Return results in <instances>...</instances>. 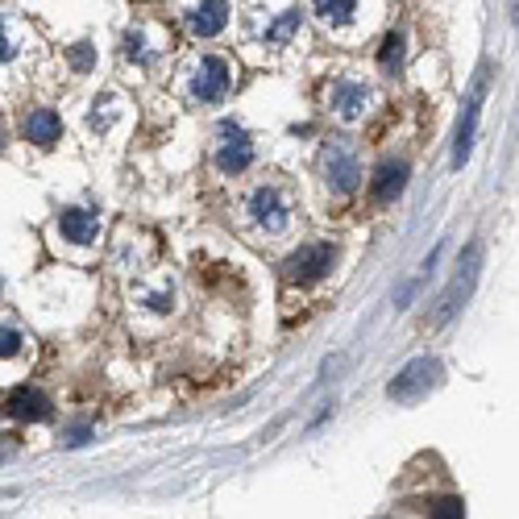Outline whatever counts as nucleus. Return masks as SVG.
<instances>
[{"label": "nucleus", "mask_w": 519, "mask_h": 519, "mask_svg": "<svg viewBox=\"0 0 519 519\" xmlns=\"http://www.w3.org/2000/svg\"><path fill=\"white\" fill-rule=\"evenodd\" d=\"M478 275H482V241H470L466 250H461V258H457V270H453L445 295L436 299V312L428 316L432 329H441V324H449L461 308H466V299H470L474 287H478Z\"/></svg>", "instance_id": "obj_1"}, {"label": "nucleus", "mask_w": 519, "mask_h": 519, "mask_svg": "<svg viewBox=\"0 0 519 519\" xmlns=\"http://www.w3.org/2000/svg\"><path fill=\"white\" fill-rule=\"evenodd\" d=\"M436 387H441V362L436 358H416V362H407L395 378H391V387H387V399L395 403H420L428 399Z\"/></svg>", "instance_id": "obj_2"}, {"label": "nucleus", "mask_w": 519, "mask_h": 519, "mask_svg": "<svg viewBox=\"0 0 519 519\" xmlns=\"http://www.w3.org/2000/svg\"><path fill=\"white\" fill-rule=\"evenodd\" d=\"M320 171H324V183H329V187L337 191V196H349V191L362 183L358 150H353L345 138L324 142V150H320Z\"/></svg>", "instance_id": "obj_3"}, {"label": "nucleus", "mask_w": 519, "mask_h": 519, "mask_svg": "<svg viewBox=\"0 0 519 519\" xmlns=\"http://www.w3.org/2000/svg\"><path fill=\"white\" fill-rule=\"evenodd\" d=\"M337 262V245L333 241H308L283 262V279L287 283H312V279H324Z\"/></svg>", "instance_id": "obj_4"}, {"label": "nucleus", "mask_w": 519, "mask_h": 519, "mask_svg": "<svg viewBox=\"0 0 519 519\" xmlns=\"http://www.w3.org/2000/svg\"><path fill=\"white\" fill-rule=\"evenodd\" d=\"M245 216H250V225L270 233V237H279L291 221V212H287V200H283V191L279 187H254L250 191V200H245Z\"/></svg>", "instance_id": "obj_5"}, {"label": "nucleus", "mask_w": 519, "mask_h": 519, "mask_svg": "<svg viewBox=\"0 0 519 519\" xmlns=\"http://www.w3.org/2000/svg\"><path fill=\"white\" fill-rule=\"evenodd\" d=\"M486 84H490V67L478 71L474 88H470V100H466V113L457 121V138H453V171L466 167V158L474 150V133H478V113H482V100H486Z\"/></svg>", "instance_id": "obj_6"}, {"label": "nucleus", "mask_w": 519, "mask_h": 519, "mask_svg": "<svg viewBox=\"0 0 519 519\" xmlns=\"http://www.w3.org/2000/svg\"><path fill=\"white\" fill-rule=\"evenodd\" d=\"M233 88V63L221 59V54H208V59L196 63V71H191V96L196 100H225Z\"/></svg>", "instance_id": "obj_7"}, {"label": "nucleus", "mask_w": 519, "mask_h": 519, "mask_svg": "<svg viewBox=\"0 0 519 519\" xmlns=\"http://www.w3.org/2000/svg\"><path fill=\"white\" fill-rule=\"evenodd\" d=\"M216 167L225 175H241L254 167V142L245 138L241 129H225L221 133V146H216Z\"/></svg>", "instance_id": "obj_8"}, {"label": "nucleus", "mask_w": 519, "mask_h": 519, "mask_svg": "<svg viewBox=\"0 0 519 519\" xmlns=\"http://www.w3.org/2000/svg\"><path fill=\"white\" fill-rule=\"evenodd\" d=\"M403 187H407V162L403 158H382L378 171L370 175V200L374 204H395Z\"/></svg>", "instance_id": "obj_9"}, {"label": "nucleus", "mask_w": 519, "mask_h": 519, "mask_svg": "<svg viewBox=\"0 0 519 519\" xmlns=\"http://www.w3.org/2000/svg\"><path fill=\"white\" fill-rule=\"evenodd\" d=\"M329 104H333V113L341 117V121H358L366 108H370V88L362 84V79H337L333 84V92H329Z\"/></svg>", "instance_id": "obj_10"}, {"label": "nucleus", "mask_w": 519, "mask_h": 519, "mask_svg": "<svg viewBox=\"0 0 519 519\" xmlns=\"http://www.w3.org/2000/svg\"><path fill=\"white\" fill-rule=\"evenodd\" d=\"M5 416L25 420V424H34V420L42 424V420H50V399L42 391H34L30 382H21V387H13L5 395Z\"/></svg>", "instance_id": "obj_11"}, {"label": "nucleus", "mask_w": 519, "mask_h": 519, "mask_svg": "<svg viewBox=\"0 0 519 519\" xmlns=\"http://www.w3.org/2000/svg\"><path fill=\"white\" fill-rule=\"evenodd\" d=\"M59 233H63V241H71V245H92L96 233H100V216H96L92 208H84V204L63 208V216H59Z\"/></svg>", "instance_id": "obj_12"}, {"label": "nucleus", "mask_w": 519, "mask_h": 519, "mask_svg": "<svg viewBox=\"0 0 519 519\" xmlns=\"http://www.w3.org/2000/svg\"><path fill=\"white\" fill-rule=\"evenodd\" d=\"M21 129H25V138L38 142V146H54V142L63 138V121H59V113H54V108H30Z\"/></svg>", "instance_id": "obj_13"}, {"label": "nucleus", "mask_w": 519, "mask_h": 519, "mask_svg": "<svg viewBox=\"0 0 519 519\" xmlns=\"http://www.w3.org/2000/svg\"><path fill=\"white\" fill-rule=\"evenodd\" d=\"M225 21H229V5H221V0H208V5L187 9V25H191V34H200V38L221 34V30H225Z\"/></svg>", "instance_id": "obj_14"}, {"label": "nucleus", "mask_w": 519, "mask_h": 519, "mask_svg": "<svg viewBox=\"0 0 519 519\" xmlns=\"http://www.w3.org/2000/svg\"><path fill=\"white\" fill-rule=\"evenodd\" d=\"M316 9V17L324 21V25H349V21H358V9L362 5H353V0H320V5H312Z\"/></svg>", "instance_id": "obj_15"}, {"label": "nucleus", "mask_w": 519, "mask_h": 519, "mask_svg": "<svg viewBox=\"0 0 519 519\" xmlns=\"http://www.w3.org/2000/svg\"><path fill=\"white\" fill-rule=\"evenodd\" d=\"M403 34H387V42H382V50H378V67L387 71V75H399V67H403Z\"/></svg>", "instance_id": "obj_16"}, {"label": "nucleus", "mask_w": 519, "mask_h": 519, "mask_svg": "<svg viewBox=\"0 0 519 519\" xmlns=\"http://www.w3.org/2000/svg\"><path fill=\"white\" fill-rule=\"evenodd\" d=\"M21 353H25V337L9 329V324H0V362H17Z\"/></svg>", "instance_id": "obj_17"}, {"label": "nucleus", "mask_w": 519, "mask_h": 519, "mask_svg": "<svg viewBox=\"0 0 519 519\" xmlns=\"http://www.w3.org/2000/svg\"><path fill=\"white\" fill-rule=\"evenodd\" d=\"M428 515H436V519H466V507H461V499H428Z\"/></svg>", "instance_id": "obj_18"}, {"label": "nucleus", "mask_w": 519, "mask_h": 519, "mask_svg": "<svg viewBox=\"0 0 519 519\" xmlns=\"http://www.w3.org/2000/svg\"><path fill=\"white\" fill-rule=\"evenodd\" d=\"M295 25H299V9L283 13V17L275 21V30H270V42H287V38L295 34Z\"/></svg>", "instance_id": "obj_19"}, {"label": "nucleus", "mask_w": 519, "mask_h": 519, "mask_svg": "<svg viewBox=\"0 0 519 519\" xmlns=\"http://www.w3.org/2000/svg\"><path fill=\"white\" fill-rule=\"evenodd\" d=\"M88 441H92V428L88 424H75V428L63 432V445L67 449H79V445H88Z\"/></svg>", "instance_id": "obj_20"}, {"label": "nucleus", "mask_w": 519, "mask_h": 519, "mask_svg": "<svg viewBox=\"0 0 519 519\" xmlns=\"http://www.w3.org/2000/svg\"><path fill=\"white\" fill-rule=\"evenodd\" d=\"M21 453V436L17 432H0V466H5L9 457H17Z\"/></svg>", "instance_id": "obj_21"}, {"label": "nucleus", "mask_w": 519, "mask_h": 519, "mask_svg": "<svg viewBox=\"0 0 519 519\" xmlns=\"http://www.w3.org/2000/svg\"><path fill=\"white\" fill-rule=\"evenodd\" d=\"M13 54H17V46L9 38V21L0 17V63H13Z\"/></svg>", "instance_id": "obj_22"}, {"label": "nucleus", "mask_w": 519, "mask_h": 519, "mask_svg": "<svg viewBox=\"0 0 519 519\" xmlns=\"http://www.w3.org/2000/svg\"><path fill=\"white\" fill-rule=\"evenodd\" d=\"M71 63H75V71L84 75L88 67H92V46H75V54H71Z\"/></svg>", "instance_id": "obj_23"}, {"label": "nucleus", "mask_w": 519, "mask_h": 519, "mask_svg": "<svg viewBox=\"0 0 519 519\" xmlns=\"http://www.w3.org/2000/svg\"><path fill=\"white\" fill-rule=\"evenodd\" d=\"M0 146H5V129H0Z\"/></svg>", "instance_id": "obj_24"}, {"label": "nucleus", "mask_w": 519, "mask_h": 519, "mask_svg": "<svg viewBox=\"0 0 519 519\" xmlns=\"http://www.w3.org/2000/svg\"><path fill=\"white\" fill-rule=\"evenodd\" d=\"M0 291H5V283H0Z\"/></svg>", "instance_id": "obj_25"}]
</instances>
